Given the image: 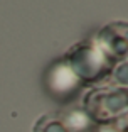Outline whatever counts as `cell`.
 Masks as SVG:
<instances>
[{
  "label": "cell",
  "instance_id": "1",
  "mask_svg": "<svg viewBox=\"0 0 128 132\" xmlns=\"http://www.w3.org/2000/svg\"><path fill=\"white\" fill-rule=\"evenodd\" d=\"M64 59L83 83L98 81L105 78L113 68V61L94 44V41H83L74 44Z\"/></svg>",
  "mask_w": 128,
  "mask_h": 132
},
{
  "label": "cell",
  "instance_id": "2",
  "mask_svg": "<svg viewBox=\"0 0 128 132\" xmlns=\"http://www.w3.org/2000/svg\"><path fill=\"white\" fill-rule=\"evenodd\" d=\"M83 81L76 76L64 58L56 59L46 73V86L56 98H69L79 90Z\"/></svg>",
  "mask_w": 128,
  "mask_h": 132
},
{
  "label": "cell",
  "instance_id": "3",
  "mask_svg": "<svg viewBox=\"0 0 128 132\" xmlns=\"http://www.w3.org/2000/svg\"><path fill=\"white\" fill-rule=\"evenodd\" d=\"M94 44L113 63L126 56V22H111L94 37Z\"/></svg>",
  "mask_w": 128,
  "mask_h": 132
},
{
  "label": "cell",
  "instance_id": "4",
  "mask_svg": "<svg viewBox=\"0 0 128 132\" xmlns=\"http://www.w3.org/2000/svg\"><path fill=\"white\" fill-rule=\"evenodd\" d=\"M126 103L125 90H98L96 93H91L88 97V105L94 109V113H103L105 117H110L113 113L120 112L121 107Z\"/></svg>",
  "mask_w": 128,
  "mask_h": 132
}]
</instances>
